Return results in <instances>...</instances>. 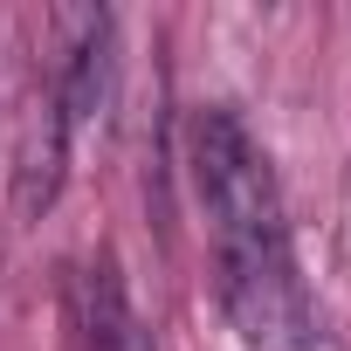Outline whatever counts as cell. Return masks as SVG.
Listing matches in <instances>:
<instances>
[{"instance_id":"cell-1","label":"cell","mask_w":351,"mask_h":351,"mask_svg":"<svg viewBox=\"0 0 351 351\" xmlns=\"http://www.w3.org/2000/svg\"><path fill=\"white\" fill-rule=\"evenodd\" d=\"M186 158H193V186L207 207V234H214L221 310L241 330V344L248 351H337L296 276L282 186L255 131L228 104H207L186 124Z\"/></svg>"},{"instance_id":"cell-3","label":"cell","mask_w":351,"mask_h":351,"mask_svg":"<svg viewBox=\"0 0 351 351\" xmlns=\"http://www.w3.org/2000/svg\"><path fill=\"white\" fill-rule=\"evenodd\" d=\"M69 138H76V124H69L56 83H49V90L28 104L21 145H14V214H21V221H42V214L56 207L62 172H69Z\"/></svg>"},{"instance_id":"cell-2","label":"cell","mask_w":351,"mask_h":351,"mask_svg":"<svg viewBox=\"0 0 351 351\" xmlns=\"http://www.w3.org/2000/svg\"><path fill=\"white\" fill-rule=\"evenodd\" d=\"M69 324H76V351H158L110 248H97L76 269V282H69Z\"/></svg>"}]
</instances>
